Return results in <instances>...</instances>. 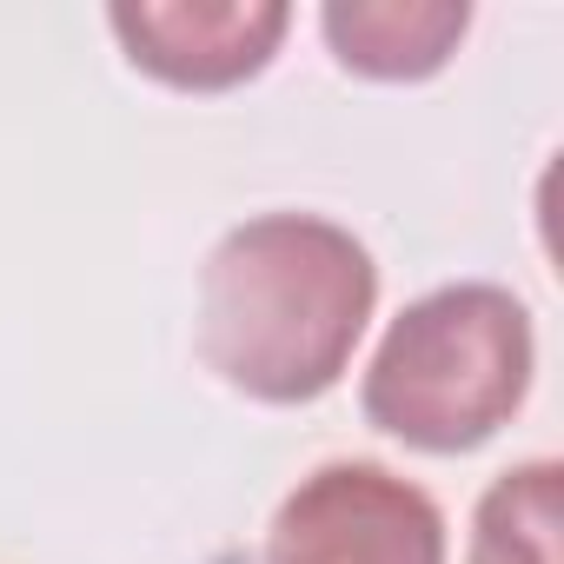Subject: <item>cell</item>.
Listing matches in <instances>:
<instances>
[{
    "label": "cell",
    "instance_id": "6da1fadb",
    "mask_svg": "<svg viewBox=\"0 0 564 564\" xmlns=\"http://www.w3.org/2000/svg\"><path fill=\"white\" fill-rule=\"evenodd\" d=\"M379 306L366 239L326 213L239 219L199 265V352L259 405L326 399Z\"/></svg>",
    "mask_w": 564,
    "mask_h": 564
},
{
    "label": "cell",
    "instance_id": "7a4b0ae2",
    "mask_svg": "<svg viewBox=\"0 0 564 564\" xmlns=\"http://www.w3.org/2000/svg\"><path fill=\"white\" fill-rule=\"evenodd\" d=\"M531 372L538 333L524 300L491 279H458V286L412 300L386 326L359 379V405L386 438L452 458L511 425Z\"/></svg>",
    "mask_w": 564,
    "mask_h": 564
},
{
    "label": "cell",
    "instance_id": "3957f363",
    "mask_svg": "<svg viewBox=\"0 0 564 564\" xmlns=\"http://www.w3.org/2000/svg\"><path fill=\"white\" fill-rule=\"evenodd\" d=\"M259 564H445V511L372 458H333L279 498Z\"/></svg>",
    "mask_w": 564,
    "mask_h": 564
},
{
    "label": "cell",
    "instance_id": "277c9868",
    "mask_svg": "<svg viewBox=\"0 0 564 564\" xmlns=\"http://www.w3.org/2000/svg\"><path fill=\"white\" fill-rule=\"evenodd\" d=\"M107 28L160 87L226 94L272 67L293 8L286 0H120L107 8Z\"/></svg>",
    "mask_w": 564,
    "mask_h": 564
},
{
    "label": "cell",
    "instance_id": "5b68a950",
    "mask_svg": "<svg viewBox=\"0 0 564 564\" xmlns=\"http://www.w3.org/2000/svg\"><path fill=\"white\" fill-rule=\"evenodd\" d=\"M471 28L465 0H333L319 34L359 80H432Z\"/></svg>",
    "mask_w": 564,
    "mask_h": 564
},
{
    "label": "cell",
    "instance_id": "8992f818",
    "mask_svg": "<svg viewBox=\"0 0 564 564\" xmlns=\"http://www.w3.org/2000/svg\"><path fill=\"white\" fill-rule=\"evenodd\" d=\"M557 531H564V465L524 458L485 485L465 564H557Z\"/></svg>",
    "mask_w": 564,
    "mask_h": 564
}]
</instances>
